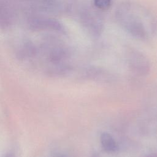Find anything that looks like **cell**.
Listing matches in <instances>:
<instances>
[{"instance_id":"7a4b0ae2","label":"cell","mask_w":157,"mask_h":157,"mask_svg":"<svg viewBox=\"0 0 157 157\" xmlns=\"http://www.w3.org/2000/svg\"><path fill=\"white\" fill-rule=\"evenodd\" d=\"M96 9L87 5L78 9L80 23L88 34L94 37L99 36L101 34L103 28L102 18Z\"/></svg>"},{"instance_id":"6da1fadb","label":"cell","mask_w":157,"mask_h":157,"mask_svg":"<svg viewBox=\"0 0 157 157\" xmlns=\"http://www.w3.org/2000/svg\"><path fill=\"white\" fill-rule=\"evenodd\" d=\"M115 18L120 27L134 38L147 40L157 31V20L154 15L140 4L124 1L116 9Z\"/></svg>"},{"instance_id":"3957f363","label":"cell","mask_w":157,"mask_h":157,"mask_svg":"<svg viewBox=\"0 0 157 157\" xmlns=\"http://www.w3.org/2000/svg\"><path fill=\"white\" fill-rule=\"evenodd\" d=\"M101 145L106 152L113 153L117 151V144L112 136L107 132H103L100 137Z\"/></svg>"},{"instance_id":"277c9868","label":"cell","mask_w":157,"mask_h":157,"mask_svg":"<svg viewBox=\"0 0 157 157\" xmlns=\"http://www.w3.org/2000/svg\"><path fill=\"white\" fill-rule=\"evenodd\" d=\"M93 3L98 10H107L112 4V0H93Z\"/></svg>"}]
</instances>
